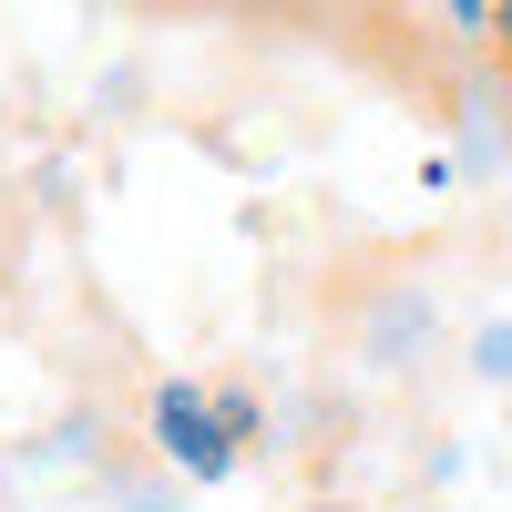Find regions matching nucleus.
I'll list each match as a JSON object with an SVG mask.
<instances>
[{
  "label": "nucleus",
  "mask_w": 512,
  "mask_h": 512,
  "mask_svg": "<svg viewBox=\"0 0 512 512\" xmlns=\"http://www.w3.org/2000/svg\"><path fill=\"white\" fill-rule=\"evenodd\" d=\"M472 369H482V379H512V328H482V338H472Z\"/></svg>",
  "instance_id": "obj_4"
},
{
  "label": "nucleus",
  "mask_w": 512,
  "mask_h": 512,
  "mask_svg": "<svg viewBox=\"0 0 512 512\" xmlns=\"http://www.w3.org/2000/svg\"><path fill=\"white\" fill-rule=\"evenodd\" d=\"M482 62L502 72V93H512V0H492V31H482Z\"/></svg>",
  "instance_id": "obj_2"
},
{
  "label": "nucleus",
  "mask_w": 512,
  "mask_h": 512,
  "mask_svg": "<svg viewBox=\"0 0 512 512\" xmlns=\"http://www.w3.org/2000/svg\"><path fill=\"white\" fill-rule=\"evenodd\" d=\"M144 451H154V472H175V482H236V420L226 400L205 390V379H164V390L144 400Z\"/></svg>",
  "instance_id": "obj_1"
},
{
  "label": "nucleus",
  "mask_w": 512,
  "mask_h": 512,
  "mask_svg": "<svg viewBox=\"0 0 512 512\" xmlns=\"http://www.w3.org/2000/svg\"><path fill=\"white\" fill-rule=\"evenodd\" d=\"M226 420H236V441H267V410H256V390H216Z\"/></svg>",
  "instance_id": "obj_5"
},
{
  "label": "nucleus",
  "mask_w": 512,
  "mask_h": 512,
  "mask_svg": "<svg viewBox=\"0 0 512 512\" xmlns=\"http://www.w3.org/2000/svg\"><path fill=\"white\" fill-rule=\"evenodd\" d=\"M123 512H164V502H154V492H134V502H123Z\"/></svg>",
  "instance_id": "obj_6"
},
{
  "label": "nucleus",
  "mask_w": 512,
  "mask_h": 512,
  "mask_svg": "<svg viewBox=\"0 0 512 512\" xmlns=\"http://www.w3.org/2000/svg\"><path fill=\"white\" fill-rule=\"evenodd\" d=\"M431 11H441V31H461V41L492 31V0H431Z\"/></svg>",
  "instance_id": "obj_3"
}]
</instances>
